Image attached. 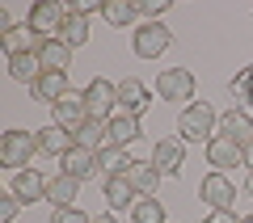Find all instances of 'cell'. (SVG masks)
Listing matches in <instances>:
<instances>
[{"label":"cell","instance_id":"obj_34","mask_svg":"<svg viewBox=\"0 0 253 223\" xmlns=\"http://www.w3.org/2000/svg\"><path fill=\"white\" fill-rule=\"evenodd\" d=\"M203 223H241V219H236L232 211H207V219H203Z\"/></svg>","mask_w":253,"mask_h":223},{"label":"cell","instance_id":"obj_25","mask_svg":"<svg viewBox=\"0 0 253 223\" xmlns=\"http://www.w3.org/2000/svg\"><path fill=\"white\" fill-rule=\"evenodd\" d=\"M110 135H114V148H131V143L144 135V126H139L135 114H114L110 118Z\"/></svg>","mask_w":253,"mask_h":223},{"label":"cell","instance_id":"obj_17","mask_svg":"<svg viewBox=\"0 0 253 223\" xmlns=\"http://www.w3.org/2000/svg\"><path fill=\"white\" fill-rule=\"evenodd\" d=\"M101 198H106V211H131L139 194L126 177H110V181H101Z\"/></svg>","mask_w":253,"mask_h":223},{"label":"cell","instance_id":"obj_4","mask_svg":"<svg viewBox=\"0 0 253 223\" xmlns=\"http://www.w3.org/2000/svg\"><path fill=\"white\" fill-rule=\"evenodd\" d=\"M156 97L161 101H194V72L190 68H165L156 76Z\"/></svg>","mask_w":253,"mask_h":223},{"label":"cell","instance_id":"obj_1","mask_svg":"<svg viewBox=\"0 0 253 223\" xmlns=\"http://www.w3.org/2000/svg\"><path fill=\"white\" fill-rule=\"evenodd\" d=\"M215 126H219V114L207 101H190V106L181 110V118H177V139L181 143H203V139L211 143L215 139V135H211Z\"/></svg>","mask_w":253,"mask_h":223},{"label":"cell","instance_id":"obj_29","mask_svg":"<svg viewBox=\"0 0 253 223\" xmlns=\"http://www.w3.org/2000/svg\"><path fill=\"white\" fill-rule=\"evenodd\" d=\"M232 97L241 101V110H249V106H253V63L232 80Z\"/></svg>","mask_w":253,"mask_h":223},{"label":"cell","instance_id":"obj_2","mask_svg":"<svg viewBox=\"0 0 253 223\" xmlns=\"http://www.w3.org/2000/svg\"><path fill=\"white\" fill-rule=\"evenodd\" d=\"M34 156H38V135L21 131V126H13V131L0 135V164H4V169L21 173Z\"/></svg>","mask_w":253,"mask_h":223},{"label":"cell","instance_id":"obj_35","mask_svg":"<svg viewBox=\"0 0 253 223\" xmlns=\"http://www.w3.org/2000/svg\"><path fill=\"white\" fill-rule=\"evenodd\" d=\"M245 164H249V173H253V139L245 143Z\"/></svg>","mask_w":253,"mask_h":223},{"label":"cell","instance_id":"obj_33","mask_svg":"<svg viewBox=\"0 0 253 223\" xmlns=\"http://www.w3.org/2000/svg\"><path fill=\"white\" fill-rule=\"evenodd\" d=\"M101 4H106V0H76V4H68V9L81 13V17H89V13H101Z\"/></svg>","mask_w":253,"mask_h":223},{"label":"cell","instance_id":"obj_28","mask_svg":"<svg viewBox=\"0 0 253 223\" xmlns=\"http://www.w3.org/2000/svg\"><path fill=\"white\" fill-rule=\"evenodd\" d=\"M131 223H165V206L156 198H135L131 206Z\"/></svg>","mask_w":253,"mask_h":223},{"label":"cell","instance_id":"obj_12","mask_svg":"<svg viewBox=\"0 0 253 223\" xmlns=\"http://www.w3.org/2000/svg\"><path fill=\"white\" fill-rule=\"evenodd\" d=\"M38 135V156H55V160H63V156L76 148V135L72 131H63V126H42V131H34Z\"/></svg>","mask_w":253,"mask_h":223},{"label":"cell","instance_id":"obj_31","mask_svg":"<svg viewBox=\"0 0 253 223\" xmlns=\"http://www.w3.org/2000/svg\"><path fill=\"white\" fill-rule=\"evenodd\" d=\"M165 9H169V0H139V13H144L148 21H161Z\"/></svg>","mask_w":253,"mask_h":223},{"label":"cell","instance_id":"obj_6","mask_svg":"<svg viewBox=\"0 0 253 223\" xmlns=\"http://www.w3.org/2000/svg\"><path fill=\"white\" fill-rule=\"evenodd\" d=\"M51 122L76 135L84 122H89V106H84V93H68L63 101H55V106H51Z\"/></svg>","mask_w":253,"mask_h":223},{"label":"cell","instance_id":"obj_18","mask_svg":"<svg viewBox=\"0 0 253 223\" xmlns=\"http://www.w3.org/2000/svg\"><path fill=\"white\" fill-rule=\"evenodd\" d=\"M219 135H228V139H236V143H249V139H253V118H249V110L232 106L228 114H219Z\"/></svg>","mask_w":253,"mask_h":223},{"label":"cell","instance_id":"obj_36","mask_svg":"<svg viewBox=\"0 0 253 223\" xmlns=\"http://www.w3.org/2000/svg\"><path fill=\"white\" fill-rule=\"evenodd\" d=\"M93 223H118V219H114V211H101V215H97Z\"/></svg>","mask_w":253,"mask_h":223},{"label":"cell","instance_id":"obj_27","mask_svg":"<svg viewBox=\"0 0 253 223\" xmlns=\"http://www.w3.org/2000/svg\"><path fill=\"white\" fill-rule=\"evenodd\" d=\"M101 17H106L110 26H131V21L139 17V0H106V4H101Z\"/></svg>","mask_w":253,"mask_h":223},{"label":"cell","instance_id":"obj_14","mask_svg":"<svg viewBox=\"0 0 253 223\" xmlns=\"http://www.w3.org/2000/svg\"><path fill=\"white\" fill-rule=\"evenodd\" d=\"M46 181H51V177H42L38 169H21V173H13L9 194L21 198V202H38V198H46Z\"/></svg>","mask_w":253,"mask_h":223},{"label":"cell","instance_id":"obj_22","mask_svg":"<svg viewBox=\"0 0 253 223\" xmlns=\"http://www.w3.org/2000/svg\"><path fill=\"white\" fill-rule=\"evenodd\" d=\"M38 59H42L46 72H68L72 68V46L63 42V38H46L42 51H38Z\"/></svg>","mask_w":253,"mask_h":223},{"label":"cell","instance_id":"obj_11","mask_svg":"<svg viewBox=\"0 0 253 223\" xmlns=\"http://www.w3.org/2000/svg\"><path fill=\"white\" fill-rule=\"evenodd\" d=\"M63 17H68V4H59V0H42V4L30 9V26H34L42 38H55V34H59Z\"/></svg>","mask_w":253,"mask_h":223},{"label":"cell","instance_id":"obj_10","mask_svg":"<svg viewBox=\"0 0 253 223\" xmlns=\"http://www.w3.org/2000/svg\"><path fill=\"white\" fill-rule=\"evenodd\" d=\"M152 164L161 169V177H177L181 164H186V143L173 135V139H156L152 148Z\"/></svg>","mask_w":253,"mask_h":223},{"label":"cell","instance_id":"obj_3","mask_svg":"<svg viewBox=\"0 0 253 223\" xmlns=\"http://www.w3.org/2000/svg\"><path fill=\"white\" fill-rule=\"evenodd\" d=\"M173 34L165 21H144V26H135V34H131V51H135V59H161L165 51H169Z\"/></svg>","mask_w":253,"mask_h":223},{"label":"cell","instance_id":"obj_30","mask_svg":"<svg viewBox=\"0 0 253 223\" xmlns=\"http://www.w3.org/2000/svg\"><path fill=\"white\" fill-rule=\"evenodd\" d=\"M51 223H93V215H84L81 206H55Z\"/></svg>","mask_w":253,"mask_h":223},{"label":"cell","instance_id":"obj_19","mask_svg":"<svg viewBox=\"0 0 253 223\" xmlns=\"http://www.w3.org/2000/svg\"><path fill=\"white\" fill-rule=\"evenodd\" d=\"M126 181L135 186L139 198H156V186H161V169H156L152 160H135L131 164V173H126Z\"/></svg>","mask_w":253,"mask_h":223},{"label":"cell","instance_id":"obj_24","mask_svg":"<svg viewBox=\"0 0 253 223\" xmlns=\"http://www.w3.org/2000/svg\"><path fill=\"white\" fill-rule=\"evenodd\" d=\"M42 59H38V55H13V59H9V76H13V80H17V84H30V89H34V80H38V76H42Z\"/></svg>","mask_w":253,"mask_h":223},{"label":"cell","instance_id":"obj_21","mask_svg":"<svg viewBox=\"0 0 253 223\" xmlns=\"http://www.w3.org/2000/svg\"><path fill=\"white\" fill-rule=\"evenodd\" d=\"M76 194H81V181L68 177V173H55L46 181V202H55V206H76Z\"/></svg>","mask_w":253,"mask_h":223},{"label":"cell","instance_id":"obj_23","mask_svg":"<svg viewBox=\"0 0 253 223\" xmlns=\"http://www.w3.org/2000/svg\"><path fill=\"white\" fill-rule=\"evenodd\" d=\"M131 156H126V148H106V152H97V169H101V177H126L131 173Z\"/></svg>","mask_w":253,"mask_h":223},{"label":"cell","instance_id":"obj_15","mask_svg":"<svg viewBox=\"0 0 253 223\" xmlns=\"http://www.w3.org/2000/svg\"><path fill=\"white\" fill-rule=\"evenodd\" d=\"M30 93H34V101H42V106H55V101H63L68 93H72V89H68V72H42V76L34 80V89H30Z\"/></svg>","mask_w":253,"mask_h":223},{"label":"cell","instance_id":"obj_9","mask_svg":"<svg viewBox=\"0 0 253 223\" xmlns=\"http://www.w3.org/2000/svg\"><path fill=\"white\" fill-rule=\"evenodd\" d=\"M0 42H4V55L13 59V55H38L46 38H42V34H38V30L26 21V26H13V30H4V34H0Z\"/></svg>","mask_w":253,"mask_h":223},{"label":"cell","instance_id":"obj_32","mask_svg":"<svg viewBox=\"0 0 253 223\" xmlns=\"http://www.w3.org/2000/svg\"><path fill=\"white\" fill-rule=\"evenodd\" d=\"M21 211V198H13V194H4L0 198V223H13V215Z\"/></svg>","mask_w":253,"mask_h":223},{"label":"cell","instance_id":"obj_8","mask_svg":"<svg viewBox=\"0 0 253 223\" xmlns=\"http://www.w3.org/2000/svg\"><path fill=\"white\" fill-rule=\"evenodd\" d=\"M207 164H211L215 173H224V169H236V164H245V143L228 139V135H215V139L207 143Z\"/></svg>","mask_w":253,"mask_h":223},{"label":"cell","instance_id":"obj_13","mask_svg":"<svg viewBox=\"0 0 253 223\" xmlns=\"http://www.w3.org/2000/svg\"><path fill=\"white\" fill-rule=\"evenodd\" d=\"M59 173H68V177H76V181H89V177H97V152H89V148H81V143H76L72 152L63 156L59 160Z\"/></svg>","mask_w":253,"mask_h":223},{"label":"cell","instance_id":"obj_7","mask_svg":"<svg viewBox=\"0 0 253 223\" xmlns=\"http://www.w3.org/2000/svg\"><path fill=\"white\" fill-rule=\"evenodd\" d=\"M199 198L211 206V211H232L236 186L228 181V173H207V177H203V186H199Z\"/></svg>","mask_w":253,"mask_h":223},{"label":"cell","instance_id":"obj_38","mask_svg":"<svg viewBox=\"0 0 253 223\" xmlns=\"http://www.w3.org/2000/svg\"><path fill=\"white\" fill-rule=\"evenodd\" d=\"M241 223H253V215H249V219H241Z\"/></svg>","mask_w":253,"mask_h":223},{"label":"cell","instance_id":"obj_5","mask_svg":"<svg viewBox=\"0 0 253 223\" xmlns=\"http://www.w3.org/2000/svg\"><path fill=\"white\" fill-rule=\"evenodd\" d=\"M84 106H89V118L110 122V118H114V106H118V84H110V80H101V76H93L89 89H84Z\"/></svg>","mask_w":253,"mask_h":223},{"label":"cell","instance_id":"obj_26","mask_svg":"<svg viewBox=\"0 0 253 223\" xmlns=\"http://www.w3.org/2000/svg\"><path fill=\"white\" fill-rule=\"evenodd\" d=\"M55 38H63L72 51H76V46H84V42H89V17H81V13L68 9V17H63V26H59V34H55Z\"/></svg>","mask_w":253,"mask_h":223},{"label":"cell","instance_id":"obj_20","mask_svg":"<svg viewBox=\"0 0 253 223\" xmlns=\"http://www.w3.org/2000/svg\"><path fill=\"white\" fill-rule=\"evenodd\" d=\"M76 143H81V148H89V152H106V148H114L110 122H97V118H89V122L76 131Z\"/></svg>","mask_w":253,"mask_h":223},{"label":"cell","instance_id":"obj_37","mask_svg":"<svg viewBox=\"0 0 253 223\" xmlns=\"http://www.w3.org/2000/svg\"><path fill=\"white\" fill-rule=\"evenodd\" d=\"M245 194L253 198V173H249V177H245Z\"/></svg>","mask_w":253,"mask_h":223},{"label":"cell","instance_id":"obj_16","mask_svg":"<svg viewBox=\"0 0 253 223\" xmlns=\"http://www.w3.org/2000/svg\"><path fill=\"white\" fill-rule=\"evenodd\" d=\"M118 106L126 110V114H144L148 106H152V97H148V84L135 80V76H126V80H118Z\"/></svg>","mask_w":253,"mask_h":223}]
</instances>
